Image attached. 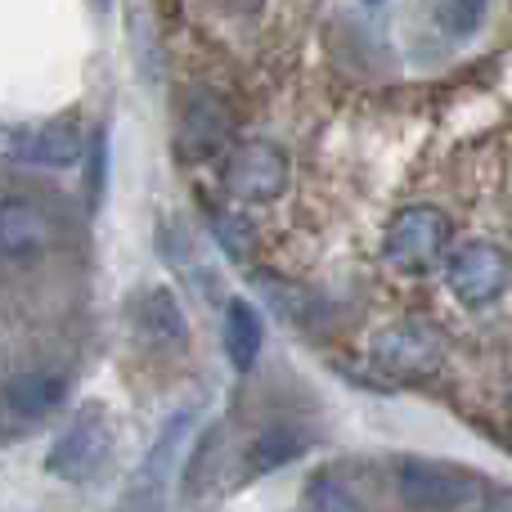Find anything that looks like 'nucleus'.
I'll return each instance as SVG.
<instances>
[{
	"instance_id": "9d476101",
	"label": "nucleus",
	"mask_w": 512,
	"mask_h": 512,
	"mask_svg": "<svg viewBox=\"0 0 512 512\" xmlns=\"http://www.w3.org/2000/svg\"><path fill=\"white\" fill-rule=\"evenodd\" d=\"M50 243V221L27 198H0V252L9 256H36Z\"/></svg>"
},
{
	"instance_id": "f8f14e48",
	"label": "nucleus",
	"mask_w": 512,
	"mask_h": 512,
	"mask_svg": "<svg viewBox=\"0 0 512 512\" xmlns=\"http://www.w3.org/2000/svg\"><path fill=\"white\" fill-rule=\"evenodd\" d=\"M261 346H265V324H261V310L252 301L234 297L225 306V355L239 373H248L256 360H261Z\"/></svg>"
},
{
	"instance_id": "1a4fd4ad",
	"label": "nucleus",
	"mask_w": 512,
	"mask_h": 512,
	"mask_svg": "<svg viewBox=\"0 0 512 512\" xmlns=\"http://www.w3.org/2000/svg\"><path fill=\"white\" fill-rule=\"evenodd\" d=\"M63 396H68V378H63V373L32 369V373H18V378H9L5 409L14 418H23V423H41V418H50L54 409L63 405Z\"/></svg>"
},
{
	"instance_id": "f3484780",
	"label": "nucleus",
	"mask_w": 512,
	"mask_h": 512,
	"mask_svg": "<svg viewBox=\"0 0 512 512\" xmlns=\"http://www.w3.org/2000/svg\"><path fill=\"white\" fill-rule=\"evenodd\" d=\"M104 176H108V131H95L90 140V198H104Z\"/></svg>"
},
{
	"instance_id": "7ed1b4c3",
	"label": "nucleus",
	"mask_w": 512,
	"mask_h": 512,
	"mask_svg": "<svg viewBox=\"0 0 512 512\" xmlns=\"http://www.w3.org/2000/svg\"><path fill=\"white\" fill-rule=\"evenodd\" d=\"M373 364L396 382H423L445 364V337L427 319H396V324L378 328L369 346Z\"/></svg>"
},
{
	"instance_id": "dca6fc26",
	"label": "nucleus",
	"mask_w": 512,
	"mask_h": 512,
	"mask_svg": "<svg viewBox=\"0 0 512 512\" xmlns=\"http://www.w3.org/2000/svg\"><path fill=\"white\" fill-rule=\"evenodd\" d=\"M212 234H216V243L230 252V261H248L256 252V230L239 212H212Z\"/></svg>"
},
{
	"instance_id": "f03ea898",
	"label": "nucleus",
	"mask_w": 512,
	"mask_h": 512,
	"mask_svg": "<svg viewBox=\"0 0 512 512\" xmlns=\"http://www.w3.org/2000/svg\"><path fill=\"white\" fill-rule=\"evenodd\" d=\"M454 239V221L432 203H414L400 207L387 225V239H382V256L387 265H396L400 274H423L450 252Z\"/></svg>"
},
{
	"instance_id": "6e6552de",
	"label": "nucleus",
	"mask_w": 512,
	"mask_h": 512,
	"mask_svg": "<svg viewBox=\"0 0 512 512\" xmlns=\"http://www.w3.org/2000/svg\"><path fill=\"white\" fill-rule=\"evenodd\" d=\"M0 153L27 167H77L81 135L72 126H27V131H0Z\"/></svg>"
},
{
	"instance_id": "9b49d317",
	"label": "nucleus",
	"mask_w": 512,
	"mask_h": 512,
	"mask_svg": "<svg viewBox=\"0 0 512 512\" xmlns=\"http://www.w3.org/2000/svg\"><path fill=\"white\" fill-rule=\"evenodd\" d=\"M135 324L144 328V337L158 346H171V351H185L189 342V324L180 301L171 297V288H149L135 297Z\"/></svg>"
},
{
	"instance_id": "39448f33",
	"label": "nucleus",
	"mask_w": 512,
	"mask_h": 512,
	"mask_svg": "<svg viewBox=\"0 0 512 512\" xmlns=\"http://www.w3.org/2000/svg\"><path fill=\"white\" fill-rule=\"evenodd\" d=\"M445 283H450V292L468 310L495 306L512 283V256L499 243H486V239L459 243L450 252V261H445Z\"/></svg>"
},
{
	"instance_id": "2eb2a0df",
	"label": "nucleus",
	"mask_w": 512,
	"mask_h": 512,
	"mask_svg": "<svg viewBox=\"0 0 512 512\" xmlns=\"http://www.w3.org/2000/svg\"><path fill=\"white\" fill-rule=\"evenodd\" d=\"M306 499H310V512H369V504L337 472H315L306 481Z\"/></svg>"
},
{
	"instance_id": "4468645a",
	"label": "nucleus",
	"mask_w": 512,
	"mask_h": 512,
	"mask_svg": "<svg viewBox=\"0 0 512 512\" xmlns=\"http://www.w3.org/2000/svg\"><path fill=\"white\" fill-rule=\"evenodd\" d=\"M490 0H432V23L441 27L450 41H468L486 27Z\"/></svg>"
},
{
	"instance_id": "6ab92c4d",
	"label": "nucleus",
	"mask_w": 512,
	"mask_h": 512,
	"mask_svg": "<svg viewBox=\"0 0 512 512\" xmlns=\"http://www.w3.org/2000/svg\"><path fill=\"white\" fill-rule=\"evenodd\" d=\"M364 5H382V0H364Z\"/></svg>"
},
{
	"instance_id": "f257e3e1",
	"label": "nucleus",
	"mask_w": 512,
	"mask_h": 512,
	"mask_svg": "<svg viewBox=\"0 0 512 512\" xmlns=\"http://www.w3.org/2000/svg\"><path fill=\"white\" fill-rule=\"evenodd\" d=\"M108 459H113V423H108V409L99 400H90L86 409H77L68 432L50 445L45 472L68 481V486H90L108 468Z\"/></svg>"
},
{
	"instance_id": "ddd939ff",
	"label": "nucleus",
	"mask_w": 512,
	"mask_h": 512,
	"mask_svg": "<svg viewBox=\"0 0 512 512\" xmlns=\"http://www.w3.org/2000/svg\"><path fill=\"white\" fill-rule=\"evenodd\" d=\"M310 450V432H301L297 423H270L248 450V472L252 477H265V472L288 468L292 459Z\"/></svg>"
},
{
	"instance_id": "a211bd4d",
	"label": "nucleus",
	"mask_w": 512,
	"mask_h": 512,
	"mask_svg": "<svg viewBox=\"0 0 512 512\" xmlns=\"http://www.w3.org/2000/svg\"><path fill=\"white\" fill-rule=\"evenodd\" d=\"M486 512H512V490H495V495H490V504H486Z\"/></svg>"
},
{
	"instance_id": "20e7f679",
	"label": "nucleus",
	"mask_w": 512,
	"mask_h": 512,
	"mask_svg": "<svg viewBox=\"0 0 512 512\" xmlns=\"http://www.w3.org/2000/svg\"><path fill=\"white\" fill-rule=\"evenodd\" d=\"M194 418H198L194 409H176V414L162 423L158 441L149 445L144 463L135 468V477H131V486H126L117 512H162V504H167V490H171V472H176L189 432H194Z\"/></svg>"
},
{
	"instance_id": "423d86ee",
	"label": "nucleus",
	"mask_w": 512,
	"mask_h": 512,
	"mask_svg": "<svg viewBox=\"0 0 512 512\" xmlns=\"http://www.w3.org/2000/svg\"><path fill=\"white\" fill-rule=\"evenodd\" d=\"M396 490L405 495L409 508L423 512H450L459 504H468L477 495V477L463 468L436 459H400L396 463Z\"/></svg>"
},
{
	"instance_id": "0eeeda50",
	"label": "nucleus",
	"mask_w": 512,
	"mask_h": 512,
	"mask_svg": "<svg viewBox=\"0 0 512 512\" xmlns=\"http://www.w3.org/2000/svg\"><path fill=\"white\" fill-rule=\"evenodd\" d=\"M225 189L239 203H274L288 189V153L274 140H248L225 167Z\"/></svg>"
}]
</instances>
